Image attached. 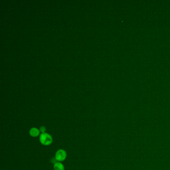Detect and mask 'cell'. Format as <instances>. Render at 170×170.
<instances>
[{
    "instance_id": "cell-3",
    "label": "cell",
    "mask_w": 170,
    "mask_h": 170,
    "mask_svg": "<svg viewBox=\"0 0 170 170\" xmlns=\"http://www.w3.org/2000/svg\"><path fill=\"white\" fill-rule=\"evenodd\" d=\"M40 131L36 128H32L30 130V135L33 137H36L40 135Z\"/></svg>"
},
{
    "instance_id": "cell-1",
    "label": "cell",
    "mask_w": 170,
    "mask_h": 170,
    "mask_svg": "<svg viewBox=\"0 0 170 170\" xmlns=\"http://www.w3.org/2000/svg\"><path fill=\"white\" fill-rule=\"evenodd\" d=\"M40 141L44 146H49L51 144L53 141L52 136L49 133H42L40 136Z\"/></svg>"
},
{
    "instance_id": "cell-5",
    "label": "cell",
    "mask_w": 170,
    "mask_h": 170,
    "mask_svg": "<svg viewBox=\"0 0 170 170\" xmlns=\"http://www.w3.org/2000/svg\"><path fill=\"white\" fill-rule=\"evenodd\" d=\"M40 132H41L42 133H45V131H46V128L44 126H41L40 129Z\"/></svg>"
},
{
    "instance_id": "cell-2",
    "label": "cell",
    "mask_w": 170,
    "mask_h": 170,
    "mask_svg": "<svg viewBox=\"0 0 170 170\" xmlns=\"http://www.w3.org/2000/svg\"><path fill=\"white\" fill-rule=\"evenodd\" d=\"M67 156V152L63 149H60L55 153V158L57 161L62 162L66 159Z\"/></svg>"
},
{
    "instance_id": "cell-4",
    "label": "cell",
    "mask_w": 170,
    "mask_h": 170,
    "mask_svg": "<svg viewBox=\"0 0 170 170\" xmlns=\"http://www.w3.org/2000/svg\"><path fill=\"white\" fill-rule=\"evenodd\" d=\"M53 168L54 170H64V165L60 162H56L54 164Z\"/></svg>"
}]
</instances>
